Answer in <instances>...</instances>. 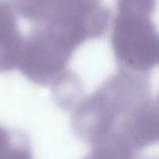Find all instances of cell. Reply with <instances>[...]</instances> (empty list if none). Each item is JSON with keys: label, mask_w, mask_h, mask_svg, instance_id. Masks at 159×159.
<instances>
[{"label": "cell", "mask_w": 159, "mask_h": 159, "mask_svg": "<svg viewBox=\"0 0 159 159\" xmlns=\"http://www.w3.org/2000/svg\"><path fill=\"white\" fill-rule=\"evenodd\" d=\"M70 57V45L58 41H35L20 57V70L40 86L52 83L63 71Z\"/></svg>", "instance_id": "6da1fadb"}, {"label": "cell", "mask_w": 159, "mask_h": 159, "mask_svg": "<svg viewBox=\"0 0 159 159\" xmlns=\"http://www.w3.org/2000/svg\"><path fill=\"white\" fill-rule=\"evenodd\" d=\"M96 92L117 118L124 117L150 97L147 81L140 76L124 71L108 78Z\"/></svg>", "instance_id": "7a4b0ae2"}, {"label": "cell", "mask_w": 159, "mask_h": 159, "mask_svg": "<svg viewBox=\"0 0 159 159\" xmlns=\"http://www.w3.org/2000/svg\"><path fill=\"white\" fill-rule=\"evenodd\" d=\"M117 119L99 94L94 92L81 98L75 106L71 125L77 137L92 145L116 128Z\"/></svg>", "instance_id": "3957f363"}, {"label": "cell", "mask_w": 159, "mask_h": 159, "mask_svg": "<svg viewBox=\"0 0 159 159\" xmlns=\"http://www.w3.org/2000/svg\"><path fill=\"white\" fill-rule=\"evenodd\" d=\"M118 129L135 150L157 143L159 132L157 99L149 97L133 108L129 113L122 117Z\"/></svg>", "instance_id": "277c9868"}, {"label": "cell", "mask_w": 159, "mask_h": 159, "mask_svg": "<svg viewBox=\"0 0 159 159\" xmlns=\"http://www.w3.org/2000/svg\"><path fill=\"white\" fill-rule=\"evenodd\" d=\"M135 149L123 133L114 128L104 138L92 144L91 154L84 159H137Z\"/></svg>", "instance_id": "5b68a950"}, {"label": "cell", "mask_w": 159, "mask_h": 159, "mask_svg": "<svg viewBox=\"0 0 159 159\" xmlns=\"http://www.w3.org/2000/svg\"><path fill=\"white\" fill-rule=\"evenodd\" d=\"M52 93L56 103L60 107L72 109L81 101L83 89L76 76L63 73L52 82Z\"/></svg>", "instance_id": "8992f818"}, {"label": "cell", "mask_w": 159, "mask_h": 159, "mask_svg": "<svg viewBox=\"0 0 159 159\" xmlns=\"http://www.w3.org/2000/svg\"><path fill=\"white\" fill-rule=\"evenodd\" d=\"M15 138H12L7 144V147L1 152L0 159H32V154L30 150L29 142L20 133H14Z\"/></svg>", "instance_id": "52a82bcc"}, {"label": "cell", "mask_w": 159, "mask_h": 159, "mask_svg": "<svg viewBox=\"0 0 159 159\" xmlns=\"http://www.w3.org/2000/svg\"><path fill=\"white\" fill-rule=\"evenodd\" d=\"M10 140H11V133L5 130L2 127H0V154L7 147Z\"/></svg>", "instance_id": "ba28073f"}]
</instances>
